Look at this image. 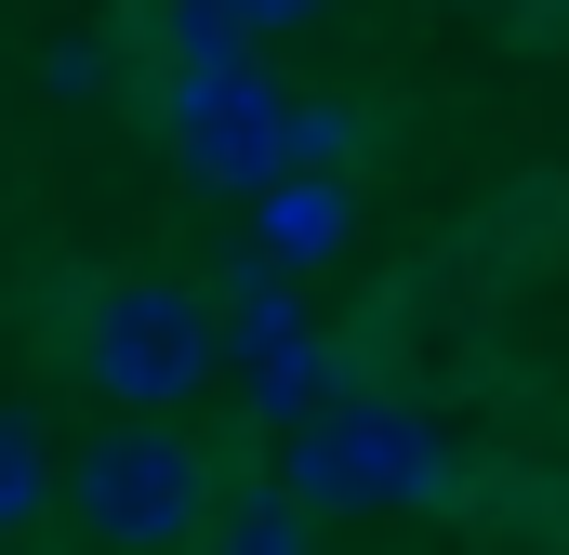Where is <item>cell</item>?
<instances>
[{
	"mask_svg": "<svg viewBox=\"0 0 569 555\" xmlns=\"http://www.w3.org/2000/svg\"><path fill=\"white\" fill-rule=\"evenodd\" d=\"M318 529H331V516H318V503H305L291 476H279V490H252V503H226V516H212V543H226V555H305Z\"/></svg>",
	"mask_w": 569,
	"mask_h": 555,
	"instance_id": "52a82bcc",
	"label": "cell"
},
{
	"mask_svg": "<svg viewBox=\"0 0 569 555\" xmlns=\"http://www.w3.org/2000/svg\"><path fill=\"white\" fill-rule=\"evenodd\" d=\"M40 490H53V436H40L27 411H0V543L40 516Z\"/></svg>",
	"mask_w": 569,
	"mask_h": 555,
	"instance_id": "ba28073f",
	"label": "cell"
},
{
	"mask_svg": "<svg viewBox=\"0 0 569 555\" xmlns=\"http://www.w3.org/2000/svg\"><path fill=\"white\" fill-rule=\"evenodd\" d=\"M226 371H239V411L279 423V436H291L305 411H331V344H318V331H239Z\"/></svg>",
	"mask_w": 569,
	"mask_h": 555,
	"instance_id": "5b68a950",
	"label": "cell"
},
{
	"mask_svg": "<svg viewBox=\"0 0 569 555\" xmlns=\"http://www.w3.org/2000/svg\"><path fill=\"white\" fill-rule=\"evenodd\" d=\"M331 239H345V185H331V172H279V185H266V252L318 265Z\"/></svg>",
	"mask_w": 569,
	"mask_h": 555,
	"instance_id": "8992f818",
	"label": "cell"
},
{
	"mask_svg": "<svg viewBox=\"0 0 569 555\" xmlns=\"http://www.w3.org/2000/svg\"><path fill=\"white\" fill-rule=\"evenodd\" d=\"M279 476L318 503V516H411L450 490V450H437L425 411H398V397H331V411L291 423Z\"/></svg>",
	"mask_w": 569,
	"mask_h": 555,
	"instance_id": "6da1fadb",
	"label": "cell"
},
{
	"mask_svg": "<svg viewBox=\"0 0 569 555\" xmlns=\"http://www.w3.org/2000/svg\"><path fill=\"white\" fill-rule=\"evenodd\" d=\"M159 133H172V159L199 172V185H279L291 172V93L239 53V67H172L159 80Z\"/></svg>",
	"mask_w": 569,
	"mask_h": 555,
	"instance_id": "277c9868",
	"label": "cell"
},
{
	"mask_svg": "<svg viewBox=\"0 0 569 555\" xmlns=\"http://www.w3.org/2000/svg\"><path fill=\"white\" fill-rule=\"evenodd\" d=\"M80 371L107 411H186L212 371H226V331L186 278H107L80 304Z\"/></svg>",
	"mask_w": 569,
	"mask_h": 555,
	"instance_id": "7a4b0ae2",
	"label": "cell"
},
{
	"mask_svg": "<svg viewBox=\"0 0 569 555\" xmlns=\"http://www.w3.org/2000/svg\"><path fill=\"white\" fill-rule=\"evenodd\" d=\"M239 13H252V27H266V40H279V27H318V13H331V0H239Z\"/></svg>",
	"mask_w": 569,
	"mask_h": 555,
	"instance_id": "8fae6325",
	"label": "cell"
},
{
	"mask_svg": "<svg viewBox=\"0 0 569 555\" xmlns=\"http://www.w3.org/2000/svg\"><path fill=\"white\" fill-rule=\"evenodd\" d=\"M266 27L239 13V0H172V67H239Z\"/></svg>",
	"mask_w": 569,
	"mask_h": 555,
	"instance_id": "9c48e42d",
	"label": "cell"
},
{
	"mask_svg": "<svg viewBox=\"0 0 569 555\" xmlns=\"http://www.w3.org/2000/svg\"><path fill=\"white\" fill-rule=\"evenodd\" d=\"M67 490H80V529H93V543H133V555L212 529V503H199V450L172 436V411H120L80 463H67Z\"/></svg>",
	"mask_w": 569,
	"mask_h": 555,
	"instance_id": "3957f363",
	"label": "cell"
},
{
	"mask_svg": "<svg viewBox=\"0 0 569 555\" xmlns=\"http://www.w3.org/2000/svg\"><path fill=\"white\" fill-rule=\"evenodd\" d=\"M358 159V120L345 107H291V172H345Z\"/></svg>",
	"mask_w": 569,
	"mask_h": 555,
	"instance_id": "30bf717a",
	"label": "cell"
}]
</instances>
